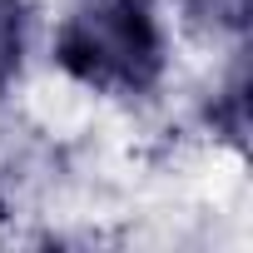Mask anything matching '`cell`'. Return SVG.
Returning a JSON list of instances; mask_svg holds the SVG:
<instances>
[{
  "label": "cell",
  "instance_id": "1",
  "mask_svg": "<svg viewBox=\"0 0 253 253\" xmlns=\"http://www.w3.org/2000/svg\"><path fill=\"white\" fill-rule=\"evenodd\" d=\"M164 60V30L144 0H84L55 35V65L99 94H149Z\"/></svg>",
  "mask_w": 253,
  "mask_h": 253
},
{
  "label": "cell",
  "instance_id": "2",
  "mask_svg": "<svg viewBox=\"0 0 253 253\" xmlns=\"http://www.w3.org/2000/svg\"><path fill=\"white\" fill-rule=\"evenodd\" d=\"M25 40H30V15L25 0H0V94H5L25 65Z\"/></svg>",
  "mask_w": 253,
  "mask_h": 253
},
{
  "label": "cell",
  "instance_id": "3",
  "mask_svg": "<svg viewBox=\"0 0 253 253\" xmlns=\"http://www.w3.org/2000/svg\"><path fill=\"white\" fill-rule=\"evenodd\" d=\"M189 5H209V10H228V15L238 20V10H243V0H189Z\"/></svg>",
  "mask_w": 253,
  "mask_h": 253
}]
</instances>
